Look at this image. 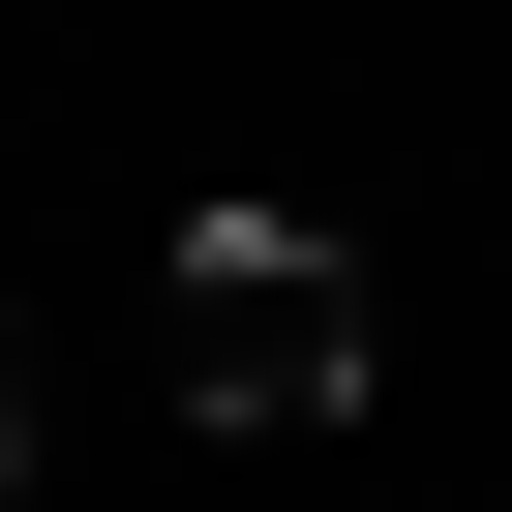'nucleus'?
<instances>
[{"mask_svg":"<svg viewBox=\"0 0 512 512\" xmlns=\"http://www.w3.org/2000/svg\"><path fill=\"white\" fill-rule=\"evenodd\" d=\"M151 362H181V422H362L392 302H362V241H302V211H181L151 241Z\"/></svg>","mask_w":512,"mask_h":512,"instance_id":"obj_1","label":"nucleus"},{"mask_svg":"<svg viewBox=\"0 0 512 512\" xmlns=\"http://www.w3.org/2000/svg\"><path fill=\"white\" fill-rule=\"evenodd\" d=\"M0 482H31V362H0Z\"/></svg>","mask_w":512,"mask_h":512,"instance_id":"obj_2","label":"nucleus"}]
</instances>
